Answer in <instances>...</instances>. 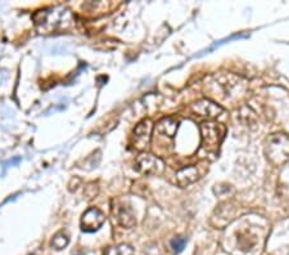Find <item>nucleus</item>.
<instances>
[{
  "label": "nucleus",
  "instance_id": "obj_1",
  "mask_svg": "<svg viewBox=\"0 0 289 255\" xmlns=\"http://www.w3.org/2000/svg\"><path fill=\"white\" fill-rule=\"evenodd\" d=\"M265 155L274 167H282L289 161V136L284 133H274L265 143Z\"/></svg>",
  "mask_w": 289,
  "mask_h": 255
},
{
  "label": "nucleus",
  "instance_id": "obj_2",
  "mask_svg": "<svg viewBox=\"0 0 289 255\" xmlns=\"http://www.w3.org/2000/svg\"><path fill=\"white\" fill-rule=\"evenodd\" d=\"M202 137V150L207 154H217L221 143H223L225 134H227V128L225 125L215 121H206L202 123L199 126Z\"/></svg>",
  "mask_w": 289,
  "mask_h": 255
},
{
  "label": "nucleus",
  "instance_id": "obj_3",
  "mask_svg": "<svg viewBox=\"0 0 289 255\" xmlns=\"http://www.w3.org/2000/svg\"><path fill=\"white\" fill-rule=\"evenodd\" d=\"M236 215V208L232 202H223L216 208L214 214L211 217V224L217 230H224L229 226Z\"/></svg>",
  "mask_w": 289,
  "mask_h": 255
},
{
  "label": "nucleus",
  "instance_id": "obj_4",
  "mask_svg": "<svg viewBox=\"0 0 289 255\" xmlns=\"http://www.w3.org/2000/svg\"><path fill=\"white\" fill-rule=\"evenodd\" d=\"M136 168L140 173L145 175H160L164 173L165 164L160 158L151 154H140L136 159Z\"/></svg>",
  "mask_w": 289,
  "mask_h": 255
},
{
  "label": "nucleus",
  "instance_id": "obj_5",
  "mask_svg": "<svg viewBox=\"0 0 289 255\" xmlns=\"http://www.w3.org/2000/svg\"><path fill=\"white\" fill-rule=\"evenodd\" d=\"M153 132V123L151 119H145L136 125L134 129V147L143 151L149 146Z\"/></svg>",
  "mask_w": 289,
  "mask_h": 255
},
{
  "label": "nucleus",
  "instance_id": "obj_6",
  "mask_svg": "<svg viewBox=\"0 0 289 255\" xmlns=\"http://www.w3.org/2000/svg\"><path fill=\"white\" fill-rule=\"evenodd\" d=\"M192 111L197 113L198 116L204 117V119L214 120L224 112V108L221 107L220 104H217L216 102L206 98V99H199V101L194 102L192 104Z\"/></svg>",
  "mask_w": 289,
  "mask_h": 255
},
{
  "label": "nucleus",
  "instance_id": "obj_7",
  "mask_svg": "<svg viewBox=\"0 0 289 255\" xmlns=\"http://www.w3.org/2000/svg\"><path fill=\"white\" fill-rule=\"evenodd\" d=\"M106 222V217L99 209L90 208L84 213L81 218V230L84 232H95Z\"/></svg>",
  "mask_w": 289,
  "mask_h": 255
},
{
  "label": "nucleus",
  "instance_id": "obj_8",
  "mask_svg": "<svg viewBox=\"0 0 289 255\" xmlns=\"http://www.w3.org/2000/svg\"><path fill=\"white\" fill-rule=\"evenodd\" d=\"M177 128H179V121L175 117H164V119L160 120L157 123V125L154 128V133L158 134V136L173 138L176 136Z\"/></svg>",
  "mask_w": 289,
  "mask_h": 255
},
{
  "label": "nucleus",
  "instance_id": "obj_9",
  "mask_svg": "<svg viewBox=\"0 0 289 255\" xmlns=\"http://www.w3.org/2000/svg\"><path fill=\"white\" fill-rule=\"evenodd\" d=\"M199 178L198 169L193 165L190 167H185L180 169L177 173H176V183L179 184L180 187H188L190 184H193L194 182H197Z\"/></svg>",
  "mask_w": 289,
  "mask_h": 255
},
{
  "label": "nucleus",
  "instance_id": "obj_10",
  "mask_svg": "<svg viewBox=\"0 0 289 255\" xmlns=\"http://www.w3.org/2000/svg\"><path fill=\"white\" fill-rule=\"evenodd\" d=\"M114 215L119 226L125 227V228H131L135 226V217L132 214L131 209L125 205H119L117 208H114Z\"/></svg>",
  "mask_w": 289,
  "mask_h": 255
},
{
  "label": "nucleus",
  "instance_id": "obj_11",
  "mask_svg": "<svg viewBox=\"0 0 289 255\" xmlns=\"http://www.w3.org/2000/svg\"><path fill=\"white\" fill-rule=\"evenodd\" d=\"M41 16H43V18L40 19V21H36V23H38V26L39 25H43V28L45 27V26L48 25L49 22H52L53 21V18H52V16L53 14H56V9L53 10V12H48V10H44L43 13H40ZM71 16V13H69V10L68 9H64V8H60V10L59 12H57V16H56V18H54V27H53V30L56 27H57L58 25L59 26H62L63 27V25L60 22H62V18L63 19H66L64 17H69Z\"/></svg>",
  "mask_w": 289,
  "mask_h": 255
},
{
  "label": "nucleus",
  "instance_id": "obj_12",
  "mask_svg": "<svg viewBox=\"0 0 289 255\" xmlns=\"http://www.w3.org/2000/svg\"><path fill=\"white\" fill-rule=\"evenodd\" d=\"M69 243V236L66 231H60L57 235H54L53 240H52V248H54L56 250H62L64 249Z\"/></svg>",
  "mask_w": 289,
  "mask_h": 255
},
{
  "label": "nucleus",
  "instance_id": "obj_13",
  "mask_svg": "<svg viewBox=\"0 0 289 255\" xmlns=\"http://www.w3.org/2000/svg\"><path fill=\"white\" fill-rule=\"evenodd\" d=\"M110 255H134V250L127 244H121L110 253Z\"/></svg>",
  "mask_w": 289,
  "mask_h": 255
},
{
  "label": "nucleus",
  "instance_id": "obj_14",
  "mask_svg": "<svg viewBox=\"0 0 289 255\" xmlns=\"http://www.w3.org/2000/svg\"><path fill=\"white\" fill-rule=\"evenodd\" d=\"M185 244L186 240L184 239V237H175V239L170 243V246L175 254H179V253L182 252V249L185 248Z\"/></svg>",
  "mask_w": 289,
  "mask_h": 255
},
{
  "label": "nucleus",
  "instance_id": "obj_15",
  "mask_svg": "<svg viewBox=\"0 0 289 255\" xmlns=\"http://www.w3.org/2000/svg\"><path fill=\"white\" fill-rule=\"evenodd\" d=\"M286 255H289V249H288V252H287V254Z\"/></svg>",
  "mask_w": 289,
  "mask_h": 255
}]
</instances>
